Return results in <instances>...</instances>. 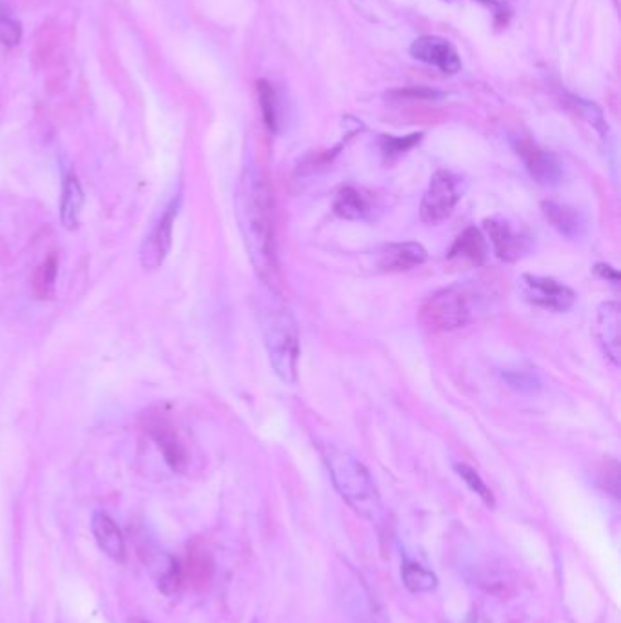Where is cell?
Masks as SVG:
<instances>
[{"label": "cell", "instance_id": "obj_8", "mask_svg": "<svg viewBox=\"0 0 621 623\" xmlns=\"http://www.w3.org/2000/svg\"><path fill=\"white\" fill-rule=\"evenodd\" d=\"M516 152L529 170L530 177L543 186H556L563 181V164L554 154L540 148L529 139H520L514 144Z\"/></svg>", "mask_w": 621, "mask_h": 623}, {"label": "cell", "instance_id": "obj_9", "mask_svg": "<svg viewBox=\"0 0 621 623\" xmlns=\"http://www.w3.org/2000/svg\"><path fill=\"white\" fill-rule=\"evenodd\" d=\"M483 228L489 235L490 245L494 248V254L507 263L518 261L525 254H529L530 241L529 235L516 232L507 221L501 219H485Z\"/></svg>", "mask_w": 621, "mask_h": 623}, {"label": "cell", "instance_id": "obj_12", "mask_svg": "<svg viewBox=\"0 0 621 623\" xmlns=\"http://www.w3.org/2000/svg\"><path fill=\"white\" fill-rule=\"evenodd\" d=\"M425 246L408 241V243H390L379 250L377 266L383 272H407L427 261Z\"/></svg>", "mask_w": 621, "mask_h": 623}, {"label": "cell", "instance_id": "obj_5", "mask_svg": "<svg viewBox=\"0 0 621 623\" xmlns=\"http://www.w3.org/2000/svg\"><path fill=\"white\" fill-rule=\"evenodd\" d=\"M461 194L463 190L458 177L447 170H438L432 175L427 192L423 195L419 208L421 221L432 226L443 223L454 212L459 199L463 197Z\"/></svg>", "mask_w": 621, "mask_h": 623}, {"label": "cell", "instance_id": "obj_6", "mask_svg": "<svg viewBox=\"0 0 621 623\" xmlns=\"http://www.w3.org/2000/svg\"><path fill=\"white\" fill-rule=\"evenodd\" d=\"M521 294L534 307L549 312H567L576 303V292L554 277L525 274L520 281Z\"/></svg>", "mask_w": 621, "mask_h": 623}, {"label": "cell", "instance_id": "obj_21", "mask_svg": "<svg viewBox=\"0 0 621 623\" xmlns=\"http://www.w3.org/2000/svg\"><path fill=\"white\" fill-rule=\"evenodd\" d=\"M210 574H212L210 558H208L203 551L192 549V551H190V556H188L186 567H183L184 578H188L190 582L199 585V583L208 582V580H210Z\"/></svg>", "mask_w": 621, "mask_h": 623}, {"label": "cell", "instance_id": "obj_20", "mask_svg": "<svg viewBox=\"0 0 621 623\" xmlns=\"http://www.w3.org/2000/svg\"><path fill=\"white\" fill-rule=\"evenodd\" d=\"M59 274L57 256L46 257L33 274V292L39 299H50L55 292V281Z\"/></svg>", "mask_w": 621, "mask_h": 623}, {"label": "cell", "instance_id": "obj_2", "mask_svg": "<svg viewBox=\"0 0 621 623\" xmlns=\"http://www.w3.org/2000/svg\"><path fill=\"white\" fill-rule=\"evenodd\" d=\"M492 292L476 281H459L434 292L419 310L421 321L432 330L450 332L467 327L487 314Z\"/></svg>", "mask_w": 621, "mask_h": 623}, {"label": "cell", "instance_id": "obj_25", "mask_svg": "<svg viewBox=\"0 0 621 623\" xmlns=\"http://www.w3.org/2000/svg\"><path fill=\"white\" fill-rule=\"evenodd\" d=\"M503 379L509 383L512 389L520 390V392H534L541 387V381L532 370L525 368H514V370H505Z\"/></svg>", "mask_w": 621, "mask_h": 623}, {"label": "cell", "instance_id": "obj_19", "mask_svg": "<svg viewBox=\"0 0 621 623\" xmlns=\"http://www.w3.org/2000/svg\"><path fill=\"white\" fill-rule=\"evenodd\" d=\"M401 578L410 593H432L438 587V576L421 563L405 562L401 567Z\"/></svg>", "mask_w": 621, "mask_h": 623}, {"label": "cell", "instance_id": "obj_14", "mask_svg": "<svg viewBox=\"0 0 621 623\" xmlns=\"http://www.w3.org/2000/svg\"><path fill=\"white\" fill-rule=\"evenodd\" d=\"M543 214L549 219L550 225L554 226L561 235L569 239H578L587 232L589 219L578 208L571 205H561L556 201L543 203Z\"/></svg>", "mask_w": 621, "mask_h": 623}, {"label": "cell", "instance_id": "obj_7", "mask_svg": "<svg viewBox=\"0 0 621 623\" xmlns=\"http://www.w3.org/2000/svg\"><path fill=\"white\" fill-rule=\"evenodd\" d=\"M179 214V205L177 201H172L166 212L161 215V219L155 223L152 232L146 235V239L141 245V265L146 270H157L163 266L166 257L170 254L172 248V237H174L175 217Z\"/></svg>", "mask_w": 621, "mask_h": 623}, {"label": "cell", "instance_id": "obj_18", "mask_svg": "<svg viewBox=\"0 0 621 623\" xmlns=\"http://www.w3.org/2000/svg\"><path fill=\"white\" fill-rule=\"evenodd\" d=\"M334 212L348 221H359L367 217L370 205L365 195L359 190L352 186H345L337 192L336 199H334Z\"/></svg>", "mask_w": 621, "mask_h": 623}, {"label": "cell", "instance_id": "obj_15", "mask_svg": "<svg viewBox=\"0 0 621 623\" xmlns=\"http://www.w3.org/2000/svg\"><path fill=\"white\" fill-rule=\"evenodd\" d=\"M490 246L485 239V235L481 234L476 226H469L467 230H463L458 235V239L454 241V245L448 250V259H461L467 261L470 265L481 266L487 263L489 259Z\"/></svg>", "mask_w": 621, "mask_h": 623}, {"label": "cell", "instance_id": "obj_11", "mask_svg": "<svg viewBox=\"0 0 621 623\" xmlns=\"http://www.w3.org/2000/svg\"><path fill=\"white\" fill-rule=\"evenodd\" d=\"M148 434L157 443V447L163 452L166 463L175 470L183 472L188 465V454L184 449L183 441L179 440V434L174 425L164 418H153L148 423Z\"/></svg>", "mask_w": 621, "mask_h": 623}, {"label": "cell", "instance_id": "obj_13", "mask_svg": "<svg viewBox=\"0 0 621 623\" xmlns=\"http://www.w3.org/2000/svg\"><path fill=\"white\" fill-rule=\"evenodd\" d=\"M596 336L600 339L605 356L614 365H620V305L609 301L598 308Z\"/></svg>", "mask_w": 621, "mask_h": 623}, {"label": "cell", "instance_id": "obj_27", "mask_svg": "<svg viewBox=\"0 0 621 623\" xmlns=\"http://www.w3.org/2000/svg\"><path fill=\"white\" fill-rule=\"evenodd\" d=\"M596 272H598L603 279H611L614 285H616L618 279H620V277H618V272L612 270L611 266L598 265L596 266Z\"/></svg>", "mask_w": 621, "mask_h": 623}, {"label": "cell", "instance_id": "obj_1", "mask_svg": "<svg viewBox=\"0 0 621 623\" xmlns=\"http://www.w3.org/2000/svg\"><path fill=\"white\" fill-rule=\"evenodd\" d=\"M235 212L255 272L272 281L277 272L274 197L261 175H245L235 195Z\"/></svg>", "mask_w": 621, "mask_h": 623}, {"label": "cell", "instance_id": "obj_10", "mask_svg": "<svg viewBox=\"0 0 621 623\" xmlns=\"http://www.w3.org/2000/svg\"><path fill=\"white\" fill-rule=\"evenodd\" d=\"M410 55L418 61L430 64L434 68H438L443 73H458L461 70V59H459L456 48L439 37L425 35L419 37L410 44Z\"/></svg>", "mask_w": 621, "mask_h": 623}, {"label": "cell", "instance_id": "obj_22", "mask_svg": "<svg viewBox=\"0 0 621 623\" xmlns=\"http://www.w3.org/2000/svg\"><path fill=\"white\" fill-rule=\"evenodd\" d=\"M454 469L458 472L459 478L467 483V487H469L470 491L476 492L487 507H494V505H496L494 494H492V491L487 487V483L481 480V476H479L476 470L472 469L470 465H465V463H456Z\"/></svg>", "mask_w": 621, "mask_h": 623}, {"label": "cell", "instance_id": "obj_17", "mask_svg": "<svg viewBox=\"0 0 621 623\" xmlns=\"http://www.w3.org/2000/svg\"><path fill=\"white\" fill-rule=\"evenodd\" d=\"M82 206H84V192L79 179L73 174L64 175L61 195V223L66 230H77L81 221Z\"/></svg>", "mask_w": 621, "mask_h": 623}, {"label": "cell", "instance_id": "obj_16", "mask_svg": "<svg viewBox=\"0 0 621 623\" xmlns=\"http://www.w3.org/2000/svg\"><path fill=\"white\" fill-rule=\"evenodd\" d=\"M92 527L93 536L97 540V545L101 547V551L115 562H124L126 543H124L123 532L119 529V525L108 514H95Z\"/></svg>", "mask_w": 621, "mask_h": 623}, {"label": "cell", "instance_id": "obj_24", "mask_svg": "<svg viewBox=\"0 0 621 623\" xmlns=\"http://www.w3.org/2000/svg\"><path fill=\"white\" fill-rule=\"evenodd\" d=\"M423 133H412L407 137H383L381 150L387 159H396L399 155L407 154L410 148H414L421 141Z\"/></svg>", "mask_w": 621, "mask_h": 623}, {"label": "cell", "instance_id": "obj_4", "mask_svg": "<svg viewBox=\"0 0 621 623\" xmlns=\"http://www.w3.org/2000/svg\"><path fill=\"white\" fill-rule=\"evenodd\" d=\"M257 316L265 339L266 354L277 378L286 385H296L301 354L296 317L281 303H266L259 308Z\"/></svg>", "mask_w": 621, "mask_h": 623}, {"label": "cell", "instance_id": "obj_23", "mask_svg": "<svg viewBox=\"0 0 621 623\" xmlns=\"http://www.w3.org/2000/svg\"><path fill=\"white\" fill-rule=\"evenodd\" d=\"M257 92H259V103H261V110H263L266 128L270 132H277L279 115H277V97H275L272 84H268L266 81L257 82Z\"/></svg>", "mask_w": 621, "mask_h": 623}, {"label": "cell", "instance_id": "obj_3", "mask_svg": "<svg viewBox=\"0 0 621 623\" xmlns=\"http://www.w3.org/2000/svg\"><path fill=\"white\" fill-rule=\"evenodd\" d=\"M321 458L325 461L330 480L350 509L367 520H376L381 511V500L367 467L347 450L336 445H319Z\"/></svg>", "mask_w": 621, "mask_h": 623}, {"label": "cell", "instance_id": "obj_26", "mask_svg": "<svg viewBox=\"0 0 621 623\" xmlns=\"http://www.w3.org/2000/svg\"><path fill=\"white\" fill-rule=\"evenodd\" d=\"M22 39L21 24L11 19L10 13L0 8V42L6 46H17Z\"/></svg>", "mask_w": 621, "mask_h": 623}]
</instances>
